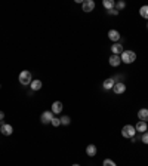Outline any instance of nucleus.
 <instances>
[{
    "label": "nucleus",
    "instance_id": "nucleus-5",
    "mask_svg": "<svg viewBox=\"0 0 148 166\" xmlns=\"http://www.w3.org/2000/svg\"><path fill=\"white\" fill-rule=\"evenodd\" d=\"M82 8H83V12L89 14V12H92L93 9H95V2H92V0H86V2H83Z\"/></svg>",
    "mask_w": 148,
    "mask_h": 166
},
{
    "label": "nucleus",
    "instance_id": "nucleus-17",
    "mask_svg": "<svg viewBox=\"0 0 148 166\" xmlns=\"http://www.w3.org/2000/svg\"><path fill=\"white\" fill-rule=\"evenodd\" d=\"M30 86H31L33 91H40V89H42V82H40V80H33Z\"/></svg>",
    "mask_w": 148,
    "mask_h": 166
},
{
    "label": "nucleus",
    "instance_id": "nucleus-8",
    "mask_svg": "<svg viewBox=\"0 0 148 166\" xmlns=\"http://www.w3.org/2000/svg\"><path fill=\"white\" fill-rule=\"evenodd\" d=\"M114 85H116L114 79H113V77H110V79H105V80H104L102 88H104L105 91H110V89H113V88H114Z\"/></svg>",
    "mask_w": 148,
    "mask_h": 166
},
{
    "label": "nucleus",
    "instance_id": "nucleus-9",
    "mask_svg": "<svg viewBox=\"0 0 148 166\" xmlns=\"http://www.w3.org/2000/svg\"><path fill=\"white\" fill-rule=\"evenodd\" d=\"M0 132L3 133V135H6V136H9V135H12V132H14V128L11 126V125H2L0 126Z\"/></svg>",
    "mask_w": 148,
    "mask_h": 166
},
{
    "label": "nucleus",
    "instance_id": "nucleus-20",
    "mask_svg": "<svg viewBox=\"0 0 148 166\" xmlns=\"http://www.w3.org/2000/svg\"><path fill=\"white\" fill-rule=\"evenodd\" d=\"M102 165H104V166H116V163H114L113 160H110V159H105Z\"/></svg>",
    "mask_w": 148,
    "mask_h": 166
},
{
    "label": "nucleus",
    "instance_id": "nucleus-25",
    "mask_svg": "<svg viewBox=\"0 0 148 166\" xmlns=\"http://www.w3.org/2000/svg\"><path fill=\"white\" fill-rule=\"evenodd\" d=\"M3 119H5V113H3V111H0V122H2Z\"/></svg>",
    "mask_w": 148,
    "mask_h": 166
},
{
    "label": "nucleus",
    "instance_id": "nucleus-14",
    "mask_svg": "<svg viewBox=\"0 0 148 166\" xmlns=\"http://www.w3.org/2000/svg\"><path fill=\"white\" fill-rule=\"evenodd\" d=\"M135 129H136V132H141V133H144L145 130L148 129V126H147V122H138L136 123V126H135Z\"/></svg>",
    "mask_w": 148,
    "mask_h": 166
},
{
    "label": "nucleus",
    "instance_id": "nucleus-3",
    "mask_svg": "<svg viewBox=\"0 0 148 166\" xmlns=\"http://www.w3.org/2000/svg\"><path fill=\"white\" fill-rule=\"evenodd\" d=\"M135 133H136V129H135L133 126H130V125H126V126L122 129V135H123L125 138H133Z\"/></svg>",
    "mask_w": 148,
    "mask_h": 166
},
{
    "label": "nucleus",
    "instance_id": "nucleus-10",
    "mask_svg": "<svg viewBox=\"0 0 148 166\" xmlns=\"http://www.w3.org/2000/svg\"><path fill=\"white\" fill-rule=\"evenodd\" d=\"M111 52H113V55H120V54H123V46L120 43H114L111 46Z\"/></svg>",
    "mask_w": 148,
    "mask_h": 166
},
{
    "label": "nucleus",
    "instance_id": "nucleus-27",
    "mask_svg": "<svg viewBox=\"0 0 148 166\" xmlns=\"http://www.w3.org/2000/svg\"><path fill=\"white\" fill-rule=\"evenodd\" d=\"M147 28H148V24H147Z\"/></svg>",
    "mask_w": 148,
    "mask_h": 166
},
{
    "label": "nucleus",
    "instance_id": "nucleus-18",
    "mask_svg": "<svg viewBox=\"0 0 148 166\" xmlns=\"http://www.w3.org/2000/svg\"><path fill=\"white\" fill-rule=\"evenodd\" d=\"M139 15H141L142 18L148 19V6H142V8L139 9Z\"/></svg>",
    "mask_w": 148,
    "mask_h": 166
},
{
    "label": "nucleus",
    "instance_id": "nucleus-23",
    "mask_svg": "<svg viewBox=\"0 0 148 166\" xmlns=\"http://www.w3.org/2000/svg\"><path fill=\"white\" fill-rule=\"evenodd\" d=\"M116 6H117V11H119V9H125V8H126V3H125V2H119Z\"/></svg>",
    "mask_w": 148,
    "mask_h": 166
},
{
    "label": "nucleus",
    "instance_id": "nucleus-4",
    "mask_svg": "<svg viewBox=\"0 0 148 166\" xmlns=\"http://www.w3.org/2000/svg\"><path fill=\"white\" fill-rule=\"evenodd\" d=\"M40 119H42V123H51L52 122V119H54V113L52 111H45V113H42V116H40Z\"/></svg>",
    "mask_w": 148,
    "mask_h": 166
},
{
    "label": "nucleus",
    "instance_id": "nucleus-16",
    "mask_svg": "<svg viewBox=\"0 0 148 166\" xmlns=\"http://www.w3.org/2000/svg\"><path fill=\"white\" fill-rule=\"evenodd\" d=\"M102 5H104V8H105V9H108V12H110L111 9H114V6H116V3H114L113 0H104V2H102Z\"/></svg>",
    "mask_w": 148,
    "mask_h": 166
},
{
    "label": "nucleus",
    "instance_id": "nucleus-2",
    "mask_svg": "<svg viewBox=\"0 0 148 166\" xmlns=\"http://www.w3.org/2000/svg\"><path fill=\"white\" fill-rule=\"evenodd\" d=\"M31 82H33V79H31V73L28 70L21 71V74H19V83L21 85H31Z\"/></svg>",
    "mask_w": 148,
    "mask_h": 166
},
{
    "label": "nucleus",
    "instance_id": "nucleus-26",
    "mask_svg": "<svg viewBox=\"0 0 148 166\" xmlns=\"http://www.w3.org/2000/svg\"><path fill=\"white\" fill-rule=\"evenodd\" d=\"M73 166H80V165H73Z\"/></svg>",
    "mask_w": 148,
    "mask_h": 166
},
{
    "label": "nucleus",
    "instance_id": "nucleus-21",
    "mask_svg": "<svg viewBox=\"0 0 148 166\" xmlns=\"http://www.w3.org/2000/svg\"><path fill=\"white\" fill-rule=\"evenodd\" d=\"M51 123H52V125H54V126L56 128V126H59V125H61V119H56V117H54Z\"/></svg>",
    "mask_w": 148,
    "mask_h": 166
},
{
    "label": "nucleus",
    "instance_id": "nucleus-22",
    "mask_svg": "<svg viewBox=\"0 0 148 166\" xmlns=\"http://www.w3.org/2000/svg\"><path fill=\"white\" fill-rule=\"evenodd\" d=\"M141 139H142V143H144V144H148V132H144V133H142Z\"/></svg>",
    "mask_w": 148,
    "mask_h": 166
},
{
    "label": "nucleus",
    "instance_id": "nucleus-13",
    "mask_svg": "<svg viewBox=\"0 0 148 166\" xmlns=\"http://www.w3.org/2000/svg\"><path fill=\"white\" fill-rule=\"evenodd\" d=\"M138 117L141 122H148V110L147 108H141L138 111Z\"/></svg>",
    "mask_w": 148,
    "mask_h": 166
},
{
    "label": "nucleus",
    "instance_id": "nucleus-11",
    "mask_svg": "<svg viewBox=\"0 0 148 166\" xmlns=\"http://www.w3.org/2000/svg\"><path fill=\"white\" fill-rule=\"evenodd\" d=\"M64 108V105H62V102L61 101H55L54 104H52V113L54 114H59L61 111Z\"/></svg>",
    "mask_w": 148,
    "mask_h": 166
},
{
    "label": "nucleus",
    "instance_id": "nucleus-15",
    "mask_svg": "<svg viewBox=\"0 0 148 166\" xmlns=\"http://www.w3.org/2000/svg\"><path fill=\"white\" fill-rule=\"evenodd\" d=\"M96 151H98V150H96V147H95L93 144H89V146L86 147V154H88L89 157H93V156L96 154Z\"/></svg>",
    "mask_w": 148,
    "mask_h": 166
},
{
    "label": "nucleus",
    "instance_id": "nucleus-6",
    "mask_svg": "<svg viewBox=\"0 0 148 166\" xmlns=\"http://www.w3.org/2000/svg\"><path fill=\"white\" fill-rule=\"evenodd\" d=\"M113 91H114V93H117V95H122V93L126 92V85L122 83V82H117V83L114 85Z\"/></svg>",
    "mask_w": 148,
    "mask_h": 166
},
{
    "label": "nucleus",
    "instance_id": "nucleus-1",
    "mask_svg": "<svg viewBox=\"0 0 148 166\" xmlns=\"http://www.w3.org/2000/svg\"><path fill=\"white\" fill-rule=\"evenodd\" d=\"M122 61L125 62V64H132L135 59H136V54L133 52V51H123V54H122Z\"/></svg>",
    "mask_w": 148,
    "mask_h": 166
},
{
    "label": "nucleus",
    "instance_id": "nucleus-7",
    "mask_svg": "<svg viewBox=\"0 0 148 166\" xmlns=\"http://www.w3.org/2000/svg\"><path fill=\"white\" fill-rule=\"evenodd\" d=\"M108 62H110L111 67H119V65L122 64V58L119 55H111L110 59H108Z\"/></svg>",
    "mask_w": 148,
    "mask_h": 166
},
{
    "label": "nucleus",
    "instance_id": "nucleus-19",
    "mask_svg": "<svg viewBox=\"0 0 148 166\" xmlns=\"http://www.w3.org/2000/svg\"><path fill=\"white\" fill-rule=\"evenodd\" d=\"M61 123L65 125V126L70 125V117H68V116H62V117H61Z\"/></svg>",
    "mask_w": 148,
    "mask_h": 166
},
{
    "label": "nucleus",
    "instance_id": "nucleus-24",
    "mask_svg": "<svg viewBox=\"0 0 148 166\" xmlns=\"http://www.w3.org/2000/svg\"><path fill=\"white\" fill-rule=\"evenodd\" d=\"M110 14H111V15H114V17H116V15H119V11H117V9H111V11H110Z\"/></svg>",
    "mask_w": 148,
    "mask_h": 166
},
{
    "label": "nucleus",
    "instance_id": "nucleus-12",
    "mask_svg": "<svg viewBox=\"0 0 148 166\" xmlns=\"http://www.w3.org/2000/svg\"><path fill=\"white\" fill-rule=\"evenodd\" d=\"M108 37H110V40H113V42L117 43L122 36H120V33H119L117 30H110V31H108Z\"/></svg>",
    "mask_w": 148,
    "mask_h": 166
}]
</instances>
